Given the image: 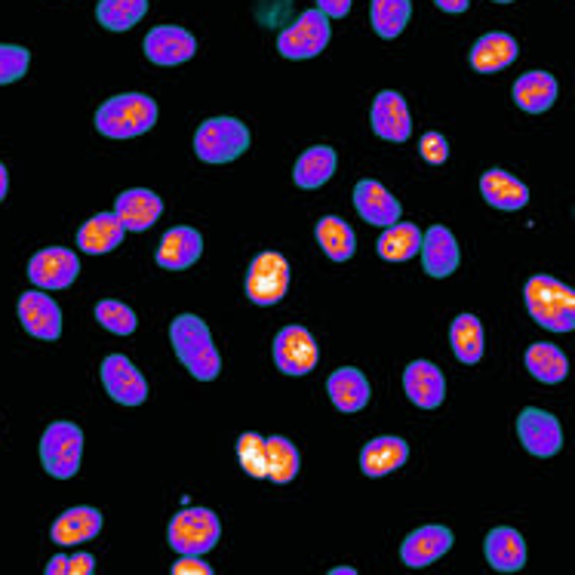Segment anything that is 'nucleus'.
<instances>
[{
    "label": "nucleus",
    "mask_w": 575,
    "mask_h": 575,
    "mask_svg": "<svg viewBox=\"0 0 575 575\" xmlns=\"http://www.w3.org/2000/svg\"><path fill=\"white\" fill-rule=\"evenodd\" d=\"M170 342H173L175 357L198 382H213L219 375L222 357L213 345L210 326L198 314H179L170 326Z\"/></svg>",
    "instance_id": "1"
},
{
    "label": "nucleus",
    "mask_w": 575,
    "mask_h": 575,
    "mask_svg": "<svg viewBox=\"0 0 575 575\" xmlns=\"http://www.w3.org/2000/svg\"><path fill=\"white\" fill-rule=\"evenodd\" d=\"M526 311L538 326H545L551 333H573L575 330V293L573 286H566L557 278L548 274H535L523 290Z\"/></svg>",
    "instance_id": "2"
},
{
    "label": "nucleus",
    "mask_w": 575,
    "mask_h": 575,
    "mask_svg": "<svg viewBox=\"0 0 575 575\" xmlns=\"http://www.w3.org/2000/svg\"><path fill=\"white\" fill-rule=\"evenodd\" d=\"M158 123V102L145 93H121L95 111V130L108 139H135Z\"/></svg>",
    "instance_id": "3"
},
{
    "label": "nucleus",
    "mask_w": 575,
    "mask_h": 575,
    "mask_svg": "<svg viewBox=\"0 0 575 575\" xmlns=\"http://www.w3.org/2000/svg\"><path fill=\"white\" fill-rule=\"evenodd\" d=\"M250 148V130L238 118H210L194 133V154L203 163H231Z\"/></svg>",
    "instance_id": "4"
},
{
    "label": "nucleus",
    "mask_w": 575,
    "mask_h": 575,
    "mask_svg": "<svg viewBox=\"0 0 575 575\" xmlns=\"http://www.w3.org/2000/svg\"><path fill=\"white\" fill-rule=\"evenodd\" d=\"M83 431L74 422H53L41 437V465L56 481H71L81 471Z\"/></svg>",
    "instance_id": "5"
},
{
    "label": "nucleus",
    "mask_w": 575,
    "mask_h": 575,
    "mask_svg": "<svg viewBox=\"0 0 575 575\" xmlns=\"http://www.w3.org/2000/svg\"><path fill=\"white\" fill-rule=\"evenodd\" d=\"M222 523L210 508H185L179 511L167 529V542L175 554H210L219 545Z\"/></svg>",
    "instance_id": "6"
},
{
    "label": "nucleus",
    "mask_w": 575,
    "mask_h": 575,
    "mask_svg": "<svg viewBox=\"0 0 575 575\" xmlns=\"http://www.w3.org/2000/svg\"><path fill=\"white\" fill-rule=\"evenodd\" d=\"M330 34H333V28H330V19L314 7V10H305V13L295 19L293 26H286L278 34V50H281L283 59H314V56H321L326 50V43H330Z\"/></svg>",
    "instance_id": "7"
},
{
    "label": "nucleus",
    "mask_w": 575,
    "mask_h": 575,
    "mask_svg": "<svg viewBox=\"0 0 575 575\" xmlns=\"http://www.w3.org/2000/svg\"><path fill=\"white\" fill-rule=\"evenodd\" d=\"M243 286H246V299L253 305H262V309L278 305L290 290V262L281 253H259L250 262Z\"/></svg>",
    "instance_id": "8"
},
{
    "label": "nucleus",
    "mask_w": 575,
    "mask_h": 575,
    "mask_svg": "<svg viewBox=\"0 0 575 575\" xmlns=\"http://www.w3.org/2000/svg\"><path fill=\"white\" fill-rule=\"evenodd\" d=\"M317 342L305 326H283L274 339V363L283 375H309L317 366Z\"/></svg>",
    "instance_id": "9"
},
{
    "label": "nucleus",
    "mask_w": 575,
    "mask_h": 575,
    "mask_svg": "<svg viewBox=\"0 0 575 575\" xmlns=\"http://www.w3.org/2000/svg\"><path fill=\"white\" fill-rule=\"evenodd\" d=\"M78 274H81V262L65 246L41 250V253L31 255V262H28V278L41 290H65V286L78 281Z\"/></svg>",
    "instance_id": "10"
},
{
    "label": "nucleus",
    "mask_w": 575,
    "mask_h": 575,
    "mask_svg": "<svg viewBox=\"0 0 575 575\" xmlns=\"http://www.w3.org/2000/svg\"><path fill=\"white\" fill-rule=\"evenodd\" d=\"M517 437H521L523 450L538 455V458H551V455L561 453L563 446L561 422L545 410H535V406H526L517 415Z\"/></svg>",
    "instance_id": "11"
},
{
    "label": "nucleus",
    "mask_w": 575,
    "mask_h": 575,
    "mask_svg": "<svg viewBox=\"0 0 575 575\" xmlns=\"http://www.w3.org/2000/svg\"><path fill=\"white\" fill-rule=\"evenodd\" d=\"M102 385H105L108 397L123 406H139L148 397L145 375L139 373L123 354H108L102 363Z\"/></svg>",
    "instance_id": "12"
},
{
    "label": "nucleus",
    "mask_w": 575,
    "mask_h": 575,
    "mask_svg": "<svg viewBox=\"0 0 575 575\" xmlns=\"http://www.w3.org/2000/svg\"><path fill=\"white\" fill-rule=\"evenodd\" d=\"M19 321H22L28 335L43 339V342H56L62 335V311L41 290H28L19 299Z\"/></svg>",
    "instance_id": "13"
},
{
    "label": "nucleus",
    "mask_w": 575,
    "mask_h": 575,
    "mask_svg": "<svg viewBox=\"0 0 575 575\" xmlns=\"http://www.w3.org/2000/svg\"><path fill=\"white\" fill-rule=\"evenodd\" d=\"M453 533L446 526H437V523L418 526V529H413V533L403 538L401 557L410 569H425L434 561H441L443 554L453 548Z\"/></svg>",
    "instance_id": "14"
},
{
    "label": "nucleus",
    "mask_w": 575,
    "mask_h": 575,
    "mask_svg": "<svg viewBox=\"0 0 575 575\" xmlns=\"http://www.w3.org/2000/svg\"><path fill=\"white\" fill-rule=\"evenodd\" d=\"M194 53H198V41L185 28L161 26L148 31L145 56L148 62H154V65H182Z\"/></svg>",
    "instance_id": "15"
},
{
    "label": "nucleus",
    "mask_w": 575,
    "mask_h": 575,
    "mask_svg": "<svg viewBox=\"0 0 575 575\" xmlns=\"http://www.w3.org/2000/svg\"><path fill=\"white\" fill-rule=\"evenodd\" d=\"M403 391L418 410H437L446 397V379L431 361H413L403 370Z\"/></svg>",
    "instance_id": "16"
},
{
    "label": "nucleus",
    "mask_w": 575,
    "mask_h": 575,
    "mask_svg": "<svg viewBox=\"0 0 575 575\" xmlns=\"http://www.w3.org/2000/svg\"><path fill=\"white\" fill-rule=\"evenodd\" d=\"M370 121H373L375 135L385 139V142H406L410 133H413L410 108L403 102V95L394 93V90H385V93L375 95Z\"/></svg>",
    "instance_id": "17"
},
{
    "label": "nucleus",
    "mask_w": 575,
    "mask_h": 575,
    "mask_svg": "<svg viewBox=\"0 0 575 575\" xmlns=\"http://www.w3.org/2000/svg\"><path fill=\"white\" fill-rule=\"evenodd\" d=\"M354 206H357L363 222L379 228L394 225L403 213L401 201H397L382 182H375V179H363V182H357V188H354Z\"/></svg>",
    "instance_id": "18"
},
{
    "label": "nucleus",
    "mask_w": 575,
    "mask_h": 575,
    "mask_svg": "<svg viewBox=\"0 0 575 575\" xmlns=\"http://www.w3.org/2000/svg\"><path fill=\"white\" fill-rule=\"evenodd\" d=\"M422 265L428 271L431 278H450L455 268H458V243H455L453 231L443 225H431L425 234H422Z\"/></svg>",
    "instance_id": "19"
},
{
    "label": "nucleus",
    "mask_w": 575,
    "mask_h": 575,
    "mask_svg": "<svg viewBox=\"0 0 575 575\" xmlns=\"http://www.w3.org/2000/svg\"><path fill=\"white\" fill-rule=\"evenodd\" d=\"M483 554L495 573H521L526 566V542L511 526H495L483 542Z\"/></svg>",
    "instance_id": "20"
},
{
    "label": "nucleus",
    "mask_w": 575,
    "mask_h": 575,
    "mask_svg": "<svg viewBox=\"0 0 575 575\" xmlns=\"http://www.w3.org/2000/svg\"><path fill=\"white\" fill-rule=\"evenodd\" d=\"M203 253V238L194 231V228L179 225L170 228L163 234L161 246H158V265L167 268V271H185L191 268Z\"/></svg>",
    "instance_id": "21"
},
{
    "label": "nucleus",
    "mask_w": 575,
    "mask_h": 575,
    "mask_svg": "<svg viewBox=\"0 0 575 575\" xmlns=\"http://www.w3.org/2000/svg\"><path fill=\"white\" fill-rule=\"evenodd\" d=\"M163 213V201L148 188H130L114 203V215L127 231H148Z\"/></svg>",
    "instance_id": "22"
},
{
    "label": "nucleus",
    "mask_w": 575,
    "mask_h": 575,
    "mask_svg": "<svg viewBox=\"0 0 575 575\" xmlns=\"http://www.w3.org/2000/svg\"><path fill=\"white\" fill-rule=\"evenodd\" d=\"M326 394L339 413H361L363 406L370 403V379L354 370V366H342L326 379Z\"/></svg>",
    "instance_id": "23"
},
{
    "label": "nucleus",
    "mask_w": 575,
    "mask_h": 575,
    "mask_svg": "<svg viewBox=\"0 0 575 575\" xmlns=\"http://www.w3.org/2000/svg\"><path fill=\"white\" fill-rule=\"evenodd\" d=\"M481 194L483 201L502 210V213H517L529 203V188L523 185L517 175L505 173V170H486L481 175Z\"/></svg>",
    "instance_id": "24"
},
{
    "label": "nucleus",
    "mask_w": 575,
    "mask_h": 575,
    "mask_svg": "<svg viewBox=\"0 0 575 575\" xmlns=\"http://www.w3.org/2000/svg\"><path fill=\"white\" fill-rule=\"evenodd\" d=\"M99 529H102V514L90 505H78V508H68L56 517L50 535H53L56 545L68 548V545H81V542L95 538Z\"/></svg>",
    "instance_id": "25"
},
{
    "label": "nucleus",
    "mask_w": 575,
    "mask_h": 575,
    "mask_svg": "<svg viewBox=\"0 0 575 575\" xmlns=\"http://www.w3.org/2000/svg\"><path fill=\"white\" fill-rule=\"evenodd\" d=\"M521 53L517 41L505 34V31H490L483 34L481 41L471 47V68L481 71V74H495L502 68H508Z\"/></svg>",
    "instance_id": "26"
},
{
    "label": "nucleus",
    "mask_w": 575,
    "mask_h": 575,
    "mask_svg": "<svg viewBox=\"0 0 575 575\" xmlns=\"http://www.w3.org/2000/svg\"><path fill=\"white\" fill-rule=\"evenodd\" d=\"M410 458V446L401 437H375L363 446L361 453V471L366 477H385L406 465Z\"/></svg>",
    "instance_id": "27"
},
{
    "label": "nucleus",
    "mask_w": 575,
    "mask_h": 575,
    "mask_svg": "<svg viewBox=\"0 0 575 575\" xmlns=\"http://www.w3.org/2000/svg\"><path fill=\"white\" fill-rule=\"evenodd\" d=\"M123 234H127V228L121 225L118 215L99 213L90 222H83V228L78 231V246L90 255H105L121 246Z\"/></svg>",
    "instance_id": "28"
},
{
    "label": "nucleus",
    "mask_w": 575,
    "mask_h": 575,
    "mask_svg": "<svg viewBox=\"0 0 575 575\" xmlns=\"http://www.w3.org/2000/svg\"><path fill=\"white\" fill-rule=\"evenodd\" d=\"M514 102L526 114H542L557 102V81L548 71H526L514 83Z\"/></svg>",
    "instance_id": "29"
},
{
    "label": "nucleus",
    "mask_w": 575,
    "mask_h": 575,
    "mask_svg": "<svg viewBox=\"0 0 575 575\" xmlns=\"http://www.w3.org/2000/svg\"><path fill=\"white\" fill-rule=\"evenodd\" d=\"M335 163H339V158H335V151L330 145L309 148V151L295 161L293 182L302 188V191H314V188L326 185V182L333 179Z\"/></svg>",
    "instance_id": "30"
},
{
    "label": "nucleus",
    "mask_w": 575,
    "mask_h": 575,
    "mask_svg": "<svg viewBox=\"0 0 575 575\" xmlns=\"http://www.w3.org/2000/svg\"><path fill=\"white\" fill-rule=\"evenodd\" d=\"M526 370L542 385H561L563 379L569 375V361H566V354L557 345L535 342V345L526 349Z\"/></svg>",
    "instance_id": "31"
},
{
    "label": "nucleus",
    "mask_w": 575,
    "mask_h": 575,
    "mask_svg": "<svg viewBox=\"0 0 575 575\" xmlns=\"http://www.w3.org/2000/svg\"><path fill=\"white\" fill-rule=\"evenodd\" d=\"M314 234H317V243L323 246V253L330 255L333 262H349L354 250H357L354 228L345 219H339V215H323L317 228H314Z\"/></svg>",
    "instance_id": "32"
},
{
    "label": "nucleus",
    "mask_w": 575,
    "mask_h": 575,
    "mask_svg": "<svg viewBox=\"0 0 575 575\" xmlns=\"http://www.w3.org/2000/svg\"><path fill=\"white\" fill-rule=\"evenodd\" d=\"M418 246H422V231H418V225H410V222L389 225L375 243V250L385 262H406V259H413L418 253Z\"/></svg>",
    "instance_id": "33"
},
{
    "label": "nucleus",
    "mask_w": 575,
    "mask_h": 575,
    "mask_svg": "<svg viewBox=\"0 0 575 575\" xmlns=\"http://www.w3.org/2000/svg\"><path fill=\"white\" fill-rule=\"evenodd\" d=\"M450 342H453V354L465 366L481 363L483 357V326L474 314H458L450 330Z\"/></svg>",
    "instance_id": "34"
},
{
    "label": "nucleus",
    "mask_w": 575,
    "mask_h": 575,
    "mask_svg": "<svg viewBox=\"0 0 575 575\" xmlns=\"http://www.w3.org/2000/svg\"><path fill=\"white\" fill-rule=\"evenodd\" d=\"M268 450V481L271 483H290L295 481V474L302 468V458H299V450H295L293 441H286L281 434L274 437H265Z\"/></svg>",
    "instance_id": "35"
},
{
    "label": "nucleus",
    "mask_w": 575,
    "mask_h": 575,
    "mask_svg": "<svg viewBox=\"0 0 575 575\" xmlns=\"http://www.w3.org/2000/svg\"><path fill=\"white\" fill-rule=\"evenodd\" d=\"M370 16H373L375 34L385 38V41H394L397 34H403V28L410 26L413 3L410 0H373Z\"/></svg>",
    "instance_id": "36"
},
{
    "label": "nucleus",
    "mask_w": 575,
    "mask_h": 575,
    "mask_svg": "<svg viewBox=\"0 0 575 575\" xmlns=\"http://www.w3.org/2000/svg\"><path fill=\"white\" fill-rule=\"evenodd\" d=\"M148 13V0H99L95 19L108 31H130Z\"/></svg>",
    "instance_id": "37"
},
{
    "label": "nucleus",
    "mask_w": 575,
    "mask_h": 575,
    "mask_svg": "<svg viewBox=\"0 0 575 575\" xmlns=\"http://www.w3.org/2000/svg\"><path fill=\"white\" fill-rule=\"evenodd\" d=\"M238 462H241V468L255 477V481H262L268 474V450H265V437L262 434H255V431H246L238 437Z\"/></svg>",
    "instance_id": "38"
},
{
    "label": "nucleus",
    "mask_w": 575,
    "mask_h": 575,
    "mask_svg": "<svg viewBox=\"0 0 575 575\" xmlns=\"http://www.w3.org/2000/svg\"><path fill=\"white\" fill-rule=\"evenodd\" d=\"M95 321L102 323L108 333L114 335H130L135 333V326H139L133 309H127L123 302H114V299H105V302L95 305Z\"/></svg>",
    "instance_id": "39"
},
{
    "label": "nucleus",
    "mask_w": 575,
    "mask_h": 575,
    "mask_svg": "<svg viewBox=\"0 0 575 575\" xmlns=\"http://www.w3.org/2000/svg\"><path fill=\"white\" fill-rule=\"evenodd\" d=\"M28 65H31V53L26 47L0 43V83H16L19 78H26Z\"/></svg>",
    "instance_id": "40"
},
{
    "label": "nucleus",
    "mask_w": 575,
    "mask_h": 575,
    "mask_svg": "<svg viewBox=\"0 0 575 575\" xmlns=\"http://www.w3.org/2000/svg\"><path fill=\"white\" fill-rule=\"evenodd\" d=\"M418 154H422V161L431 163V167H441V163H446V158H450V142H446L441 133H425L422 135V142H418Z\"/></svg>",
    "instance_id": "41"
},
{
    "label": "nucleus",
    "mask_w": 575,
    "mask_h": 575,
    "mask_svg": "<svg viewBox=\"0 0 575 575\" xmlns=\"http://www.w3.org/2000/svg\"><path fill=\"white\" fill-rule=\"evenodd\" d=\"M173 575H213V566L203 563L198 554H179L173 563Z\"/></svg>",
    "instance_id": "42"
},
{
    "label": "nucleus",
    "mask_w": 575,
    "mask_h": 575,
    "mask_svg": "<svg viewBox=\"0 0 575 575\" xmlns=\"http://www.w3.org/2000/svg\"><path fill=\"white\" fill-rule=\"evenodd\" d=\"M95 573V557L93 554H74V557H68V575H93Z\"/></svg>",
    "instance_id": "43"
},
{
    "label": "nucleus",
    "mask_w": 575,
    "mask_h": 575,
    "mask_svg": "<svg viewBox=\"0 0 575 575\" xmlns=\"http://www.w3.org/2000/svg\"><path fill=\"white\" fill-rule=\"evenodd\" d=\"M317 10L326 19H345L351 13V0H317Z\"/></svg>",
    "instance_id": "44"
},
{
    "label": "nucleus",
    "mask_w": 575,
    "mask_h": 575,
    "mask_svg": "<svg viewBox=\"0 0 575 575\" xmlns=\"http://www.w3.org/2000/svg\"><path fill=\"white\" fill-rule=\"evenodd\" d=\"M441 7L443 13H465L471 7V0H434Z\"/></svg>",
    "instance_id": "45"
},
{
    "label": "nucleus",
    "mask_w": 575,
    "mask_h": 575,
    "mask_svg": "<svg viewBox=\"0 0 575 575\" xmlns=\"http://www.w3.org/2000/svg\"><path fill=\"white\" fill-rule=\"evenodd\" d=\"M47 575H68V557H65V554H56L53 561L47 563Z\"/></svg>",
    "instance_id": "46"
},
{
    "label": "nucleus",
    "mask_w": 575,
    "mask_h": 575,
    "mask_svg": "<svg viewBox=\"0 0 575 575\" xmlns=\"http://www.w3.org/2000/svg\"><path fill=\"white\" fill-rule=\"evenodd\" d=\"M7 188H10V175H7V167L0 163V201L7 198Z\"/></svg>",
    "instance_id": "47"
},
{
    "label": "nucleus",
    "mask_w": 575,
    "mask_h": 575,
    "mask_svg": "<svg viewBox=\"0 0 575 575\" xmlns=\"http://www.w3.org/2000/svg\"><path fill=\"white\" fill-rule=\"evenodd\" d=\"M330 575H357V569L354 566H335V569H330Z\"/></svg>",
    "instance_id": "48"
},
{
    "label": "nucleus",
    "mask_w": 575,
    "mask_h": 575,
    "mask_svg": "<svg viewBox=\"0 0 575 575\" xmlns=\"http://www.w3.org/2000/svg\"><path fill=\"white\" fill-rule=\"evenodd\" d=\"M495 3H514V0H495Z\"/></svg>",
    "instance_id": "49"
}]
</instances>
